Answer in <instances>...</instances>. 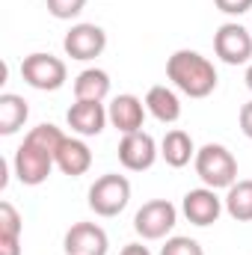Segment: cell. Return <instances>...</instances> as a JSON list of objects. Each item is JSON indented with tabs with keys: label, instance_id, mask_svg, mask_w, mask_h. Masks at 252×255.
I'll return each instance as SVG.
<instances>
[{
	"label": "cell",
	"instance_id": "cell-13",
	"mask_svg": "<svg viewBox=\"0 0 252 255\" xmlns=\"http://www.w3.org/2000/svg\"><path fill=\"white\" fill-rule=\"evenodd\" d=\"M145 101L142 98H136V95H116L110 104H107V116H110V125L116 128L122 136L125 133H136V130H142L145 125Z\"/></svg>",
	"mask_w": 252,
	"mask_h": 255
},
{
	"label": "cell",
	"instance_id": "cell-21",
	"mask_svg": "<svg viewBox=\"0 0 252 255\" xmlns=\"http://www.w3.org/2000/svg\"><path fill=\"white\" fill-rule=\"evenodd\" d=\"M24 220L12 202H0V238H21Z\"/></svg>",
	"mask_w": 252,
	"mask_h": 255
},
{
	"label": "cell",
	"instance_id": "cell-6",
	"mask_svg": "<svg viewBox=\"0 0 252 255\" xmlns=\"http://www.w3.org/2000/svg\"><path fill=\"white\" fill-rule=\"evenodd\" d=\"M21 77H24L27 86L39 89V92H57V89H63L65 80H68V68H65V63L60 57L36 51V54L24 57Z\"/></svg>",
	"mask_w": 252,
	"mask_h": 255
},
{
	"label": "cell",
	"instance_id": "cell-14",
	"mask_svg": "<svg viewBox=\"0 0 252 255\" xmlns=\"http://www.w3.org/2000/svg\"><path fill=\"white\" fill-rule=\"evenodd\" d=\"M57 169L68 178H80L92 169V148L86 145L83 136H65L60 151H57Z\"/></svg>",
	"mask_w": 252,
	"mask_h": 255
},
{
	"label": "cell",
	"instance_id": "cell-22",
	"mask_svg": "<svg viewBox=\"0 0 252 255\" xmlns=\"http://www.w3.org/2000/svg\"><path fill=\"white\" fill-rule=\"evenodd\" d=\"M160 255H205V250L199 241H193L187 235H175V238H166V244L160 247Z\"/></svg>",
	"mask_w": 252,
	"mask_h": 255
},
{
	"label": "cell",
	"instance_id": "cell-16",
	"mask_svg": "<svg viewBox=\"0 0 252 255\" xmlns=\"http://www.w3.org/2000/svg\"><path fill=\"white\" fill-rule=\"evenodd\" d=\"M196 151H199V148L193 145V136H190L187 130H181V128L166 130L163 139H160V157H163L172 169L187 166L190 160L196 157Z\"/></svg>",
	"mask_w": 252,
	"mask_h": 255
},
{
	"label": "cell",
	"instance_id": "cell-24",
	"mask_svg": "<svg viewBox=\"0 0 252 255\" xmlns=\"http://www.w3.org/2000/svg\"><path fill=\"white\" fill-rule=\"evenodd\" d=\"M214 6L226 15H244V12H252V0H214Z\"/></svg>",
	"mask_w": 252,
	"mask_h": 255
},
{
	"label": "cell",
	"instance_id": "cell-2",
	"mask_svg": "<svg viewBox=\"0 0 252 255\" xmlns=\"http://www.w3.org/2000/svg\"><path fill=\"white\" fill-rule=\"evenodd\" d=\"M196 175L211 190H229L238 181V157L223 142H205L193 157Z\"/></svg>",
	"mask_w": 252,
	"mask_h": 255
},
{
	"label": "cell",
	"instance_id": "cell-11",
	"mask_svg": "<svg viewBox=\"0 0 252 255\" xmlns=\"http://www.w3.org/2000/svg\"><path fill=\"white\" fill-rule=\"evenodd\" d=\"M65 255H107L110 238L98 223H74L63 238Z\"/></svg>",
	"mask_w": 252,
	"mask_h": 255
},
{
	"label": "cell",
	"instance_id": "cell-23",
	"mask_svg": "<svg viewBox=\"0 0 252 255\" xmlns=\"http://www.w3.org/2000/svg\"><path fill=\"white\" fill-rule=\"evenodd\" d=\"M45 6H48V12H51L54 18L71 21V18H77V15L86 9V0H45Z\"/></svg>",
	"mask_w": 252,
	"mask_h": 255
},
{
	"label": "cell",
	"instance_id": "cell-26",
	"mask_svg": "<svg viewBox=\"0 0 252 255\" xmlns=\"http://www.w3.org/2000/svg\"><path fill=\"white\" fill-rule=\"evenodd\" d=\"M0 255H21V238H0Z\"/></svg>",
	"mask_w": 252,
	"mask_h": 255
},
{
	"label": "cell",
	"instance_id": "cell-27",
	"mask_svg": "<svg viewBox=\"0 0 252 255\" xmlns=\"http://www.w3.org/2000/svg\"><path fill=\"white\" fill-rule=\"evenodd\" d=\"M119 255H151V250L142 247V244H127V247H122V253Z\"/></svg>",
	"mask_w": 252,
	"mask_h": 255
},
{
	"label": "cell",
	"instance_id": "cell-20",
	"mask_svg": "<svg viewBox=\"0 0 252 255\" xmlns=\"http://www.w3.org/2000/svg\"><path fill=\"white\" fill-rule=\"evenodd\" d=\"M27 139L39 142L42 148H48V151L57 157V151H60V145H63L65 133L57 125H51V122H42V125H36V128H30V130H27Z\"/></svg>",
	"mask_w": 252,
	"mask_h": 255
},
{
	"label": "cell",
	"instance_id": "cell-10",
	"mask_svg": "<svg viewBox=\"0 0 252 255\" xmlns=\"http://www.w3.org/2000/svg\"><path fill=\"white\" fill-rule=\"evenodd\" d=\"M223 211H226L223 199L217 196V190H211V187H205V184L196 187V190H187L184 199H181V214L187 217L193 226H199V229L214 226V223L223 217Z\"/></svg>",
	"mask_w": 252,
	"mask_h": 255
},
{
	"label": "cell",
	"instance_id": "cell-18",
	"mask_svg": "<svg viewBox=\"0 0 252 255\" xmlns=\"http://www.w3.org/2000/svg\"><path fill=\"white\" fill-rule=\"evenodd\" d=\"M27 119H30L27 101L21 95H15V92H3L0 95V133L3 136L18 133L21 128L27 125Z\"/></svg>",
	"mask_w": 252,
	"mask_h": 255
},
{
	"label": "cell",
	"instance_id": "cell-9",
	"mask_svg": "<svg viewBox=\"0 0 252 255\" xmlns=\"http://www.w3.org/2000/svg\"><path fill=\"white\" fill-rule=\"evenodd\" d=\"M116 154H119V163L125 166L127 172H145L160 157V145L154 142L151 133L136 130V133H125L119 139V151Z\"/></svg>",
	"mask_w": 252,
	"mask_h": 255
},
{
	"label": "cell",
	"instance_id": "cell-4",
	"mask_svg": "<svg viewBox=\"0 0 252 255\" xmlns=\"http://www.w3.org/2000/svg\"><path fill=\"white\" fill-rule=\"evenodd\" d=\"M130 202V181L119 172H107L95 178L89 187V208L98 217H119Z\"/></svg>",
	"mask_w": 252,
	"mask_h": 255
},
{
	"label": "cell",
	"instance_id": "cell-28",
	"mask_svg": "<svg viewBox=\"0 0 252 255\" xmlns=\"http://www.w3.org/2000/svg\"><path fill=\"white\" fill-rule=\"evenodd\" d=\"M244 80H247V89L252 92V63L247 65V77H244Z\"/></svg>",
	"mask_w": 252,
	"mask_h": 255
},
{
	"label": "cell",
	"instance_id": "cell-12",
	"mask_svg": "<svg viewBox=\"0 0 252 255\" xmlns=\"http://www.w3.org/2000/svg\"><path fill=\"white\" fill-rule=\"evenodd\" d=\"M65 122L68 128L77 133V136H98L107 122H110V116H107V107H104V101H77L74 98V104L68 107V113H65Z\"/></svg>",
	"mask_w": 252,
	"mask_h": 255
},
{
	"label": "cell",
	"instance_id": "cell-7",
	"mask_svg": "<svg viewBox=\"0 0 252 255\" xmlns=\"http://www.w3.org/2000/svg\"><path fill=\"white\" fill-rule=\"evenodd\" d=\"M214 54L226 65H250L252 63V30L238 21H226L214 33Z\"/></svg>",
	"mask_w": 252,
	"mask_h": 255
},
{
	"label": "cell",
	"instance_id": "cell-25",
	"mask_svg": "<svg viewBox=\"0 0 252 255\" xmlns=\"http://www.w3.org/2000/svg\"><path fill=\"white\" fill-rule=\"evenodd\" d=\"M238 122H241L244 136H247V139H252V101H247V104L241 107V116H238Z\"/></svg>",
	"mask_w": 252,
	"mask_h": 255
},
{
	"label": "cell",
	"instance_id": "cell-19",
	"mask_svg": "<svg viewBox=\"0 0 252 255\" xmlns=\"http://www.w3.org/2000/svg\"><path fill=\"white\" fill-rule=\"evenodd\" d=\"M226 214L238 223H252V178H238L226 190Z\"/></svg>",
	"mask_w": 252,
	"mask_h": 255
},
{
	"label": "cell",
	"instance_id": "cell-1",
	"mask_svg": "<svg viewBox=\"0 0 252 255\" xmlns=\"http://www.w3.org/2000/svg\"><path fill=\"white\" fill-rule=\"evenodd\" d=\"M166 77L172 80V86L178 92H184L190 98H208L220 83V74H217L214 63L208 57H202L199 51H190V48L175 51L166 60Z\"/></svg>",
	"mask_w": 252,
	"mask_h": 255
},
{
	"label": "cell",
	"instance_id": "cell-5",
	"mask_svg": "<svg viewBox=\"0 0 252 255\" xmlns=\"http://www.w3.org/2000/svg\"><path fill=\"white\" fill-rule=\"evenodd\" d=\"M178 223V208L169 199H151L133 214V232L142 241H163Z\"/></svg>",
	"mask_w": 252,
	"mask_h": 255
},
{
	"label": "cell",
	"instance_id": "cell-15",
	"mask_svg": "<svg viewBox=\"0 0 252 255\" xmlns=\"http://www.w3.org/2000/svg\"><path fill=\"white\" fill-rule=\"evenodd\" d=\"M145 110H148L157 122L172 125V122L181 119V98H178L175 89L157 83V86H151V89L145 92Z\"/></svg>",
	"mask_w": 252,
	"mask_h": 255
},
{
	"label": "cell",
	"instance_id": "cell-17",
	"mask_svg": "<svg viewBox=\"0 0 252 255\" xmlns=\"http://www.w3.org/2000/svg\"><path fill=\"white\" fill-rule=\"evenodd\" d=\"M110 95V74L104 68H83L74 77V98L77 101H104Z\"/></svg>",
	"mask_w": 252,
	"mask_h": 255
},
{
	"label": "cell",
	"instance_id": "cell-3",
	"mask_svg": "<svg viewBox=\"0 0 252 255\" xmlns=\"http://www.w3.org/2000/svg\"><path fill=\"white\" fill-rule=\"evenodd\" d=\"M54 166H57L54 154H51L48 148H42L39 142L27 139V136H24V142L15 148L12 172H15V178H18L24 187H39V184H45Z\"/></svg>",
	"mask_w": 252,
	"mask_h": 255
},
{
	"label": "cell",
	"instance_id": "cell-8",
	"mask_svg": "<svg viewBox=\"0 0 252 255\" xmlns=\"http://www.w3.org/2000/svg\"><path fill=\"white\" fill-rule=\"evenodd\" d=\"M104 48H107V33H104V27L86 24V21L74 24L63 39L65 57H71V60H77V63H89V60L101 57Z\"/></svg>",
	"mask_w": 252,
	"mask_h": 255
}]
</instances>
